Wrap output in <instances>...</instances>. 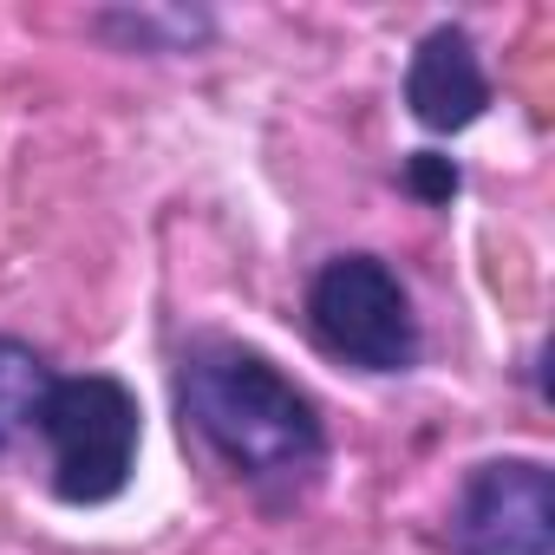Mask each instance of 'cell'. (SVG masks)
I'll return each mask as SVG.
<instances>
[{
  "mask_svg": "<svg viewBox=\"0 0 555 555\" xmlns=\"http://www.w3.org/2000/svg\"><path fill=\"white\" fill-rule=\"evenodd\" d=\"M405 105L425 131H464L490 105V79L464 27H431L405 66Z\"/></svg>",
  "mask_w": 555,
  "mask_h": 555,
  "instance_id": "5",
  "label": "cell"
},
{
  "mask_svg": "<svg viewBox=\"0 0 555 555\" xmlns=\"http://www.w3.org/2000/svg\"><path fill=\"white\" fill-rule=\"evenodd\" d=\"M177 412H183V431L248 490L288 496V490H308L327 464L321 405L268 353H255L242 340L203 334L183 347Z\"/></svg>",
  "mask_w": 555,
  "mask_h": 555,
  "instance_id": "1",
  "label": "cell"
},
{
  "mask_svg": "<svg viewBox=\"0 0 555 555\" xmlns=\"http://www.w3.org/2000/svg\"><path fill=\"white\" fill-rule=\"evenodd\" d=\"M47 386H53L47 353H34V347H27V340H14V334H0V457L14 451V438H21V431H34Z\"/></svg>",
  "mask_w": 555,
  "mask_h": 555,
  "instance_id": "6",
  "label": "cell"
},
{
  "mask_svg": "<svg viewBox=\"0 0 555 555\" xmlns=\"http://www.w3.org/2000/svg\"><path fill=\"white\" fill-rule=\"evenodd\" d=\"M34 431L47 438L53 496L73 509H99V503L125 496V483L138 470L144 412H138V392L112 373H53Z\"/></svg>",
  "mask_w": 555,
  "mask_h": 555,
  "instance_id": "2",
  "label": "cell"
},
{
  "mask_svg": "<svg viewBox=\"0 0 555 555\" xmlns=\"http://www.w3.org/2000/svg\"><path fill=\"white\" fill-rule=\"evenodd\" d=\"M451 555H555V477L542 457H490L464 470L451 516Z\"/></svg>",
  "mask_w": 555,
  "mask_h": 555,
  "instance_id": "4",
  "label": "cell"
},
{
  "mask_svg": "<svg viewBox=\"0 0 555 555\" xmlns=\"http://www.w3.org/2000/svg\"><path fill=\"white\" fill-rule=\"evenodd\" d=\"M308 334L360 373H412L425 353L412 288L379 255H334L308 282Z\"/></svg>",
  "mask_w": 555,
  "mask_h": 555,
  "instance_id": "3",
  "label": "cell"
},
{
  "mask_svg": "<svg viewBox=\"0 0 555 555\" xmlns=\"http://www.w3.org/2000/svg\"><path fill=\"white\" fill-rule=\"evenodd\" d=\"M405 190L438 209V203H451V196L464 190V170H457L451 157H438V151H418V157H405Z\"/></svg>",
  "mask_w": 555,
  "mask_h": 555,
  "instance_id": "7",
  "label": "cell"
}]
</instances>
